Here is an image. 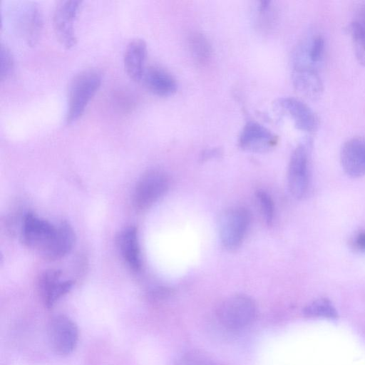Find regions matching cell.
<instances>
[{
    "label": "cell",
    "instance_id": "6da1fadb",
    "mask_svg": "<svg viewBox=\"0 0 365 365\" xmlns=\"http://www.w3.org/2000/svg\"><path fill=\"white\" fill-rule=\"evenodd\" d=\"M101 82V73L96 69H86L73 76L68 87L66 124H71L81 117Z\"/></svg>",
    "mask_w": 365,
    "mask_h": 365
},
{
    "label": "cell",
    "instance_id": "7a4b0ae2",
    "mask_svg": "<svg viewBox=\"0 0 365 365\" xmlns=\"http://www.w3.org/2000/svg\"><path fill=\"white\" fill-rule=\"evenodd\" d=\"M256 307L253 301L245 295L232 296L222 302L217 309L220 323L230 329H242L255 319Z\"/></svg>",
    "mask_w": 365,
    "mask_h": 365
},
{
    "label": "cell",
    "instance_id": "3957f363",
    "mask_svg": "<svg viewBox=\"0 0 365 365\" xmlns=\"http://www.w3.org/2000/svg\"><path fill=\"white\" fill-rule=\"evenodd\" d=\"M82 1L65 0L57 3L53 16L55 35L59 43L69 49L76 43L74 24Z\"/></svg>",
    "mask_w": 365,
    "mask_h": 365
},
{
    "label": "cell",
    "instance_id": "277c9868",
    "mask_svg": "<svg viewBox=\"0 0 365 365\" xmlns=\"http://www.w3.org/2000/svg\"><path fill=\"white\" fill-rule=\"evenodd\" d=\"M47 338L48 344L54 353L61 356L68 355L77 345L78 327L68 317L55 316L48 322Z\"/></svg>",
    "mask_w": 365,
    "mask_h": 365
},
{
    "label": "cell",
    "instance_id": "5b68a950",
    "mask_svg": "<svg viewBox=\"0 0 365 365\" xmlns=\"http://www.w3.org/2000/svg\"><path fill=\"white\" fill-rule=\"evenodd\" d=\"M250 222L248 211L242 207L226 210L219 221V235L222 245L227 249L237 247L242 242Z\"/></svg>",
    "mask_w": 365,
    "mask_h": 365
},
{
    "label": "cell",
    "instance_id": "8992f818",
    "mask_svg": "<svg viewBox=\"0 0 365 365\" xmlns=\"http://www.w3.org/2000/svg\"><path fill=\"white\" fill-rule=\"evenodd\" d=\"M168 175L161 170H150L139 179L133 194V204L137 209L150 207L167 191Z\"/></svg>",
    "mask_w": 365,
    "mask_h": 365
},
{
    "label": "cell",
    "instance_id": "52a82bcc",
    "mask_svg": "<svg viewBox=\"0 0 365 365\" xmlns=\"http://www.w3.org/2000/svg\"><path fill=\"white\" fill-rule=\"evenodd\" d=\"M56 227L33 213H27L23 220V242L41 255L46 252L55 236Z\"/></svg>",
    "mask_w": 365,
    "mask_h": 365
},
{
    "label": "cell",
    "instance_id": "ba28073f",
    "mask_svg": "<svg viewBox=\"0 0 365 365\" xmlns=\"http://www.w3.org/2000/svg\"><path fill=\"white\" fill-rule=\"evenodd\" d=\"M288 187L297 199L304 196L309 183V155L307 145H298L290 157L287 172Z\"/></svg>",
    "mask_w": 365,
    "mask_h": 365
},
{
    "label": "cell",
    "instance_id": "9c48e42d",
    "mask_svg": "<svg viewBox=\"0 0 365 365\" xmlns=\"http://www.w3.org/2000/svg\"><path fill=\"white\" fill-rule=\"evenodd\" d=\"M18 30L29 46H35L41 38L43 21L41 11L34 3H25L17 13Z\"/></svg>",
    "mask_w": 365,
    "mask_h": 365
},
{
    "label": "cell",
    "instance_id": "30bf717a",
    "mask_svg": "<svg viewBox=\"0 0 365 365\" xmlns=\"http://www.w3.org/2000/svg\"><path fill=\"white\" fill-rule=\"evenodd\" d=\"M340 162L349 176L356 178L365 175V137L357 136L346 140L341 149Z\"/></svg>",
    "mask_w": 365,
    "mask_h": 365
},
{
    "label": "cell",
    "instance_id": "8fae6325",
    "mask_svg": "<svg viewBox=\"0 0 365 365\" xmlns=\"http://www.w3.org/2000/svg\"><path fill=\"white\" fill-rule=\"evenodd\" d=\"M292 76L294 86L302 93L312 98L320 96L323 86L315 66L298 58L293 68Z\"/></svg>",
    "mask_w": 365,
    "mask_h": 365
},
{
    "label": "cell",
    "instance_id": "7c38bea8",
    "mask_svg": "<svg viewBox=\"0 0 365 365\" xmlns=\"http://www.w3.org/2000/svg\"><path fill=\"white\" fill-rule=\"evenodd\" d=\"M278 106L293 120L295 126L303 131L313 132L319 125L314 111L303 101L294 97H283L277 101Z\"/></svg>",
    "mask_w": 365,
    "mask_h": 365
},
{
    "label": "cell",
    "instance_id": "4fadbf2b",
    "mask_svg": "<svg viewBox=\"0 0 365 365\" xmlns=\"http://www.w3.org/2000/svg\"><path fill=\"white\" fill-rule=\"evenodd\" d=\"M275 136L263 125L248 121L243 127L239 138L240 146L252 152L264 151L274 145Z\"/></svg>",
    "mask_w": 365,
    "mask_h": 365
},
{
    "label": "cell",
    "instance_id": "5bb4252c",
    "mask_svg": "<svg viewBox=\"0 0 365 365\" xmlns=\"http://www.w3.org/2000/svg\"><path fill=\"white\" fill-rule=\"evenodd\" d=\"M147 44L140 38L130 40L124 51L123 65L126 74L134 81H140L145 69Z\"/></svg>",
    "mask_w": 365,
    "mask_h": 365
},
{
    "label": "cell",
    "instance_id": "9a60e30c",
    "mask_svg": "<svg viewBox=\"0 0 365 365\" xmlns=\"http://www.w3.org/2000/svg\"><path fill=\"white\" fill-rule=\"evenodd\" d=\"M140 81L149 91L158 96H171L178 88L175 78L166 70L155 66L145 68Z\"/></svg>",
    "mask_w": 365,
    "mask_h": 365
},
{
    "label": "cell",
    "instance_id": "2e32d148",
    "mask_svg": "<svg viewBox=\"0 0 365 365\" xmlns=\"http://www.w3.org/2000/svg\"><path fill=\"white\" fill-rule=\"evenodd\" d=\"M60 277L61 272L53 269L46 271L40 277V292L45 305L48 307H51L73 287L72 281H61Z\"/></svg>",
    "mask_w": 365,
    "mask_h": 365
},
{
    "label": "cell",
    "instance_id": "e0dca14e",
    "mask_svg": "<svg viewBox=\"0 0 365 365\" xmlns=\"http://www.w3.org/2000/svg\"><path fill=\"white\" fill-rule=\"evenodd\" d=\"M74 242L75 233L73 228L67 222H61L56 226L51 244L42 257L51 261L61 259L71 251Z\"/></svg>",
    "mask_w": 365,
    "mask_h": 365
},
{
    "label": "cell",
    "instance_id": "ac0fdd59",
    "mask_svg": "<svg viewBox=\"0 0 365 365\" xmlns=\"http://www.w3.org/2000/svg\"><path fill=\"white\" fill-rule=\"evenodd\" d=\"M119 247L123 259L135 272L141 267V260L138 244V232L134 227L125 228L118 237Z\"/></svg>",
    "mask_w": 365,
    "mask_h": 365
},
{
    "label": "cell",
    "instance_id": "d6986e66",
    "mask_svg": "<svg viewBox=\"0 0 365 365\" xmlns=\"http://www.w3.org/2000/svg\"><path fill=\"white\" fill-rule=\"evenodd\" d=\"M189 49L194 61L200 65L206 63L212 53L207 38L200 33H194L188 39Z\"/></svg>",
    "mask_w": 365,
    "mask_h": 365
},
{
    "label": "cell",
    "instance_id": "ffe728a7",
    "mask_svg": "<svg viewBox=\"0 0 365 365\" xmlns=\"http://www.w3.org/2000/svg\"><path fill=\"white\" fill-rule=\"evenodd\" d=\"M307 317L336 319L338 313L332 303L327 298H319L308 304L304 309Z\"/></svg>",
    "mask_w": 365,
    "mask_h": 365
},
{
    "label": "cell",
    "instance_id": "44dd1931",
    "mask_svg": "<svg viewBox=\"0 0 365 365\" xmlns=\"http://www.w3.org/2000/svg\"><path fill=\"white\" fill-rule=\"evenodd\" d=\"M354 50L358 62L365 67V31L355 21L349 26Z\"/></svg>",
    "mask_w": 365,
    "mask_h": 365
},
{
    "label": "cell",
    "instance_id": "7402d4cb",
    "mask_svg": "<svg viewBox=\"0 0 365 365\" xmlns=\"http://www.w3.org/2000/svg\"><path fill=\"white\" fill-rule=\"evenodd\" d=\"M324 46V38L321 35L317 34L312 38L307 47L303 49L302 54L310 63L314 66L322 59Z\"/></svg>",
    "mask_w": 365,
    "mask_h": 365
},
{
    "label": "cell",
    "instance_id": "603a6c76",
    "mask_svg": "<svg viewBox=\"0 0 365 365\" xmlns=\"http://www.w3.org/2000/svg\"><path fill=\"white\" fill-rule=\"evenodd\" d=\"M0 57V78L3 81L6 80L12 73L14 61L10 49L4 44L1 45Z\"/></svg>",
    "mask_w": 365,
    "mask_h": 365
},
{
    "label": "cell",
    "instance_id": "cb8c5ba5",
    "mask_svg": "<svg viewBox=\"0 0 365 365\" xmlns=\"http://www.w3.org/2000/svg\"><path fill=\"white\" fill-rule=\"evenodd\" d=\"M257 198L266 223L271 225L274 217V205L272 198L263 190L257 192Z\"/></svg>",
    "mask_w": 365,
    "mask_h": 365
},
{
    "label": "cell",
    "instance_id": "d4e9b609",
    "mask_svg": "<svg viewBox=\"0 0 365 365\" xmlns=\"http://www.w3.org/2000/svg\"><path fill=\"white\" fill-rule=\"evenodd\" d=\"M365 31V2L358 9L356 19L354 20Z\"/></svg>",
    "mask_w": 365,
    "mask_h": 365
},
{
    "label": "cell",
    "instance_id": "484cf974",
    "mask_svg": "<svg viewBox=\"0 0 365 365\" xmlns=\"http://www.w3.org/2000/svg\"><path fill=\"white\" fill-rule=\"evenodd\" d=\"M221 155V151L219 148H211L207 149L203 151L201 155V159L202 160H208L214 158L219 157Z\"/></svg>",
    "mask_w": 365,
    "mask_h": 365
},
{
    "label": "cell",
    "instance_id": "4316f807",
    "mask_svg": "<svg viewBox=\"0 0 365 365\" xmlns=\"http://www.w3.org/2000/svg\"><path fill=\"white\" fill-rule=\"evenodd\" d=\"M188 365H214L205 357H201L192 361Z\"/></svg>",
    "mask_w": 365,
    "mask_h": 365
},
{
    "label": "cell",
    "instance_id": "83f0119b",
    "mask_svg": "<svg viewBox=\"0 0 365 365\" xmlns=\"http://www.w3.org/2000/svg\"><path fill=\"white\" fill-rule=\"evenodd\" d=\"M356 243L359 247L365 250V232L359 234L356 238Z\"/></svg>",
    "mask_w": 365,
    "mask_h": 365
}]
</instances>
